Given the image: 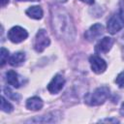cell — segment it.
Masks as SVG:
<instances>
[{"label": "cell", "mask_w": 124, "mask_h": 124, "mask_svg": "<svg viewBox=\"0 0 124 124\" xmlns=\"http://www.w3.org/2000/svg\"><path fill=\"white\" fill-rule=\"evenodd\" d=\"M43 100L37 96L31 97L26 101V108L30 110H39L43 108Z\"/></svg>", "instance_id": "obj_10"}, {"label": "cell", "mask_w": 124, "mask_h": 124, "mask_svg": "<svg viewBox=\"0 0 124 124\" xmlns=\"http://www.w3.org/2000/svg\"><path fill=\"white\" fill-rule=\"evenodd\" d=\"M28 37L27 31L20 26H14L8 32V38L13 43H20Z\"/></svg>", "instance_id": "obj_4"}, {"label": "cell", "mask_w": 124, "mask_h": 124, "mask_svg": "<svg viewBox=\"0 0 124 124\" xmlns=\"http://www.w3.org/2000/svg\"><path fill=\"white\" fill-rule=\"evenodd\" d=\"M52 27L57 36L66 41H73L75 38V26L70 15L61 7L54 6L51 9Z\"/></svg>", "instance_id": "obj_1"}, {"label": "cell", "mask_w": 124, "mask_h": 124, "mask_svg": "<svg viewBox=\"0 0 124 124\" xmlns=\"http://www.w3.org/2000/svg\"><path fill=\"white\" fill-rule=\"evenodd\" d=\"M120 114L122 116H124V103L121 105V108H120Z\"/></svg>", "instance_id": "obj_21"}, {"label": "cell", "mask_w": 124, "mask_h": 124, "mask_svg": "<svg viewBox=\"0 0 124 124\" xmlns=\"http://www.w3.org/2000/svg\"><path fill=\"white\" fill-rule=\"evenodd\" d=\"M1 109L5 112H11L13 111V106L5 99L4 96L1 97Z\"/></svg>", "instance_id": "obj_16"}, {"label": "cell", "mask_w": 124, "mask_h": 124, "mask_svg": "<svg viewBox=\"0 0 124 124\" xmlns=\"http://www.w3.org/2000/svg\"><path fill=\"white\" fill-rule=\"evenodd\" d=\"M80 1H82V2H84L86 4H89V5H91V4L94 3V0H80Z\"/></svg>", "instance_id": "obj_22"}, {"label": "cell", "mask_w": 124, "mask_h": 124, "mask_svg": "<svg viewBox=\"0 0 124 124\" xmlns=\"http://www.w3.org/2000/svg\"><path fill=\"white\" fill-rule=\"evenodd\" d=\"M16 1H33V2H35V1H40V0H16Z\"/></svg>", "instance_id": "obj_24"}, {"label": "cell", "mask_w": 124, "mask_h": 124, "mask_svg": "<svg viewBox=\"0 0 124 124\" xmlns=\"http://www.w3.org/2000/svg\"><path fill=\"white\" fill-rule=\"evenodd\" d=\"M103 33H104V26L101 23H95L84 33V37L87 41L93 42L96 39H98Z\"/></svg>", "instance_id": "obj_8"}, {"label": "cell", "mask_w": 124, "mask_h": 124, "mask_svg": "<svg viewBox=\"0 0 124 124\" xmlns=\"http://www.w3.org/2000/svg\"><path fill=\"white\" fill-rule=\"evenodd\" d=\"M50 44V40L49 37L46 33V30L44 29H40L35 37L34 40V48L37 52H42L44 51V49L46 47H47Z\"/></svg>", "instance_id": "obj_3"}, {"label": "cell", "mask_w": 124, "mask_h": 124, "mask_svg": "<svg viewBox=\"0 0 124 124\" xmlns=\"http://www.w3.org/2000/svg\"><path fill=\"white\" fill-rule=\"evenodd\" d=\"M89 63H90L92 71L96 74H102L107 69L106 61L98 55H91L89 57Z\"/></svg>", "instance_id": "obj_6"}, {"label": "cell", "mask_w": 124, "mask_h": 124, "mask_svg": "<svg viewBox=\"0 0 124 124\" xmlns=\"http://www.w3.org/2000/svg\"><path fill=\"white\" fill-rule=\"evenodd\" d=\"M119 15L121 16V17H122V19L124 20V7H121V9H120V13H119Z\"/></svg>", "instance_id": "obj_20"}, {"label": "cell", "mask_w": 124, "mask_h": 124, "mask_svg": "<svg viewBox=\"0 0 124 124\" xmlns=\"http://www.w3.org/2000/svg\"><path fill=\"white\" fill-rule=\"evenodd\" d=\"M113 45V39L109 37H104L98 42L95 46V51L97 53H107L111 48Z\"/></svg>", "instance_id": "obj_9"}, {"label": "cell", "mask_w": 124, "mask_h": 124, "mask_svg": "<svg viewBox=\"0 0 124 124\" xmlns=\"http://www.w3.org/2000/svg\"><path fill=\"white\" fill-rule=\"evenodd\" d=\"M100 122H112V123H119V120L115 118H106L103 120H100Z\"/></svg>", "instance_id": "obj_19"}, {"label": "cell", "mask_w": 124, "mask_h": 124, "mask_svg": "<svg viewBox=\"0 0 124 124\" xmlns=\"http://www.w3.org/2000/svg\"><path fill=\"white\" fill-rule=\"evenodd\" d=\"M4 93H5V95L9 98V99H11V100H13V101H19V99H20V96L17 94V93H15L14 91H12L9 87H5L4 88Z\"/></svg>", "instance_id": "obj_15"}, {"label": "cell", "mask_w": 124, "mask_h": 124, "mask_svg": "<svg viewBox=\"0 0 124 124\" xmlns=\"http://www.w3.org/2000/svg\"><path fill=\"white\" fill-rule=\"evenodd\" d=\"M64 84H65V78H63V76L57 74L53 77V78L48 83L47 90L51 94H57L58 92H60L62 90Z\"/></svg>", "instance_id": "obj_7"}, {"label": "cell", "mask_w": 124, "mask_h": 124, "mask_svg": "<svg viewBox=\"0 0 124 124\" xmlns=\"http://www.w3.org/2000/svg\"><path fill=\"white\" fill-rule=\"evenodd\" d=\"M115 82H116V84H117L119 87L124 88V72H121V73L117 76V78H116V79H115Z\"/></svg>", "instance_id": "obj_18"}, {"label": "cell", "mask_w": 124, "mask_h": 124, "mask_svg": "<svg viewBox=\"0 0 124 124\" xmlns=\"http://www.w3.org/2000/svg\"><path fill=\"white\" fill-rule=\"evenodd\" d=\"M26 15L34 19H41L43 17V10L40 6H32L26 10Z\"/></svg>", "instance_id": "obj_12"}, {"label": "cell", "mask_w": 124, "mask_h": 124, "mask_svg": "<svg viewBox=\"0 0 124 124\" xmlns=\"http://www.w3.org/2000/svg\"><path fill=\"white\" fill-rule=\"evenodd\" d=\"M109 96V89L107 86H101L96 88L93 93L88 94L85 101L90 106H99L105 103V101Z\"/></svg>", "instance_id": "obj_2"}, {"label": "cell", "mask_w": 124, "mask_h": 124, "mask_svg": "<svg viewBox=\"0 0 124 124\" xmlns=\"http://www.w3.org/2000/svg\"><path fill=\"white\" fill-rule=\"evenodd\" d=\"M6 81L8 84L12 85L13 87H19L20 86V80H19V76L13 70H10L6 73Z\"/></svg>", "instance_id": "obj_11"}, {"label": "cell", "mask_w": 124, "mask_h": 124, "mask_svg": "<svg viewBox=\"0 0 124 124\" xmlns=\"http://www.w3.org/2000/svg\"><path fill=\"white\" fill-rule=\"evenodd\" d=\"M9 58V51L8 49H6L5 47H1V51H0V61H1V66L3 67L6 62L8 61Z\"/></svg>", "instance_id": "obj_17"}, {"label": "cell", "mask_w": 124, "mask_h": 124, "mask_svg": "<svg viewBox=\"0 0 124 124\" xmlns=\"http://www.w3.org/2000/svg\"><path fill=\"white\" fill-rule=\"evenodd\" d=\"M9 3V0H1V6L4 7Z\"/></svg>", "instance_id": "obj_23"}, {"label": "cell", "mask_w": 124, "mask_h": 124, "mask_svg": "<svg viewBox=\"0 0 124 124\" xmlns=\"http://www.w3.org/2000/svg\"><path fill=\"white\" fill-rule=\"evenodd\" d=\"M24 61H25V54L20 51L14 53L9 59V63L14 67L20 66L21 64H23Z\"/></svg>", "instance_id": "obj_13"}, {"label": "cell", "mask_w": 124, "mask_h": 124, "mask_svg": "<svg viewBox=\"0 0 124 124\" xmlns=\"http://www.w3.org/2000/svg\"><path fill=\"white\" fill-rule=\"evenodd\" d=\"M55 119L52 116H49V114L47 115H42L38 118H34V119H30L27 122H36V123H49V122H54Z\"/></svg>", "instance_id": "obj_14"}, {"label": "cell", "mask_w": 124, "mask_h": 124, "mask_svg": "<svg viewBox=\"0 0 124 124\" xmlns=\"http://www.w3.org/2000/svg\"><path fill=\"white\" fill-rule=\"evenodd\" d=\"M124 27V20L122 19L121 16L119 14H115L113 15L108 21V31L110 34H115L118 31H120L122 28Z\"/></svg>", "instance_id": "obj_5"}]
</instances>
